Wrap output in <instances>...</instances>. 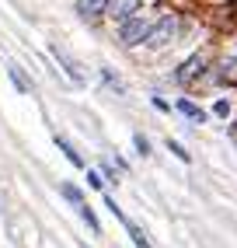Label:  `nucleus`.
Wrapping results in <instances>:
<instances>
[{"label":"nucleus","mask_w":237,"mask_h":248,"mask_svg":"<svg viewBox=\"0 0 237 248\" xmlns=\"http://www.w3.org/2000/svg\"><path fill=\"white\" fill-rule=\"evenodd\" d=\"M147 21L136 18V14H129V18H122V28H118V39H122V46H140L147 39Z\"/></svg>","instance_id":"1"},{"label":"nucleus","mask_w":237,"mask_h":248,"mask_svg":"<svg viewBox=\"0 0 237 248\" xmlns=\"http://www.w3.org/2000/svg\"><path fill=\"white\" fill-rule=\"evenodd\" d=\"M175 31H178V21L171 18V14H164L154 28H147V42L150 46H167V42L175 39Z\"/></svg>","instance_id":"2"},{"label":"nucleus","mask_w":237,"mask_h":248,"mask_svg":"<svg viewBox=\"0 0 237 248\" xmlns=\"http://www.w3.org/2000/svg\"><path fill=\"white\" fill-rule=\"evenodd\" d=\"M105 206L112 210V217H115L118 224H122V227L129 231V238H133V245H136V248H150V241H147V234H143V231H140L136 224H133L129 217H126V213H122V210H118V206H115V200H112V196H108V200H105Z\"/></svg>","instance_id":"3"},{"label":"nucleus","mask_w":237,"mask_h":248,"mask_svg":"<svg viewBox=\"0 0 237 248\" xmlns=\"http://www.w3.org/2000/svg\"><path fill=\"white\" fill-rule=\"evenodd\" d=\"M136 11H140V0H108V7H105V14H112L115 21H122Z\"/></svg>","instance_id":"4"},{"label":"nucleus","mask_w":237,"mask_h":248,"mask_svg":"<svg viewBox=\"0 0 237 248\" xmlns=\"http://www.w3.org/2000/svg\"><path fill=\"white\" fill-rule=\"evenodd\" d=\"M53 56L59 60V67L66 70V77H70V80H74V84H84V74L77 70V63H74L70 56H66V53H63V49H59V46H53Z\"/></svg>","instance_id":"5"},{"label":"nucleus","mask_w":237,"mask_h":248,"mask_svg":"<svg viewBox=\"0 0 237 248\" xmlns=\"http://www.w3.org/2000/svg\"><path fill=\"white\" fill-rule=\"evenodd\" d=\"M108 7V0H77V14L80 18H98Z\"/></svg>","instance_id":"6"},{"label":"nucleus","mask_w":237,"mask_h":248,"mask_svg":"<svg viewBox=\"0 0 237 248\" xmlns=\"http://www.w3.org/2000/svg\"><path fill=\"white\" fill-rule=\"evenodd\" d=\"M74 206H77V213L84 217V224H88V227L94 231V234H101V224H98V217H94V210H91L88 203H84V196H80V200H74Z\"/></svg>","instance_id":"7"},{"label":"nucleus","mask_w":237,"mask_h":248,"mask_svg":"<svg viewBox=\"0 0 237 248\" xmlns=\"http://www.w3.org/2000/svg\"><path fill=\"white\" fill-rule=\"evenodd\" d=\"M56 143H59V151L66 154V161H70V164H77V168H84V157L74 151V147H70V140H63V137H56Z\"/></svg>","instance_id":"8"},{"label":"nucleus","mask_w":237,"mask_h":248,"mask_svg":"<svg viewBox=\"0 0 237 248\" xmlns=\"http://www.w3.org/2000/svg\"><path fill=\"white\" fill-rule=\"evenodd\" d=\"M7 74H11V80H14V84H18V91H31V84H28V77L21 74V67H14V63H11V67H7Z\"/></svg>","instance_id":"9"},{"label":"nucleus","mask_w":237,"mask_h":248,"mask_svg":"<svg viewBox=\"0 0 237 248\" xmlns=\"http://www.w3.org/2000/svg\"><path fill=\"white\" fill-rule=\"evenodd\" d=\"M220 80H227V84H237V60L230 63V67L220 70Z\"/></svg>","instance_id":"10"},{"label":"nucleus","mask_w":237,"mask_h":248,"mask_svg":"<svg viewBox=\"0 0 237 248\" xmlns=\"http://www.w3.org/2000/svg\"><path fill=\"white\" fill-rule=\"evenodd\" d=\"M178 108H181L185 115H189V119H199V123H202V112H199V108H195L192 102H178Z\"/></svg>","instance_id":"11"},{"label":"nucleus","mask_w":237,"mask_h":248,"mask_svg":"<svg viewBox=\"0 0 237 248\" xmlns=\"http://www.w3.org/2000/svg\"><path fill=\"white\" fill-rule=\"evenodd\" d=\"M167 147H171V151H175V157H181V161H189V151H185L181 143H167Z\"/></svg>","instance_id":"12"},{"label":"nucleus","mask_w":237,"mask_h":248,"mask_svg":"<svg viewBox=\"0 0 237 248\" xmlns=\"http://www.w3.org/2000/svg\"><path fill=\"white\" fill-rule=\"evenodd\" d=\"M88 182H91V186H94V189H101V186H105V178H101L98 171H88Z\"/></svg>","instance_id":"13"},{"label":"nucleus","mask_w":237,"mask_h":248,"mask_svg":"<svg viewBox=\"0 0 237 248\" xmlns=\"http://www.w3.org/2000/svg\"><path fill=\"white\" fill-rule=\"evenodd\" d=\"M136 151H140V154H150V143H147V137H140V133H136Z\"/></svg>","instance_id":"14"},{"label":"nucleus","mask_w":237,"mask_h":248,"mask_svg":"<svg viewBox=\"0 0 237 248\" xmlns=\"http://www.w3.org/2000/svg\"><path fill=\"white\" fill-rule=\"evenodd\" d=\"M213 112H216V115H227V112H230V105H227V102H216V108H213Z\"/></svg>","instance_id":"15"}]
</instances>
